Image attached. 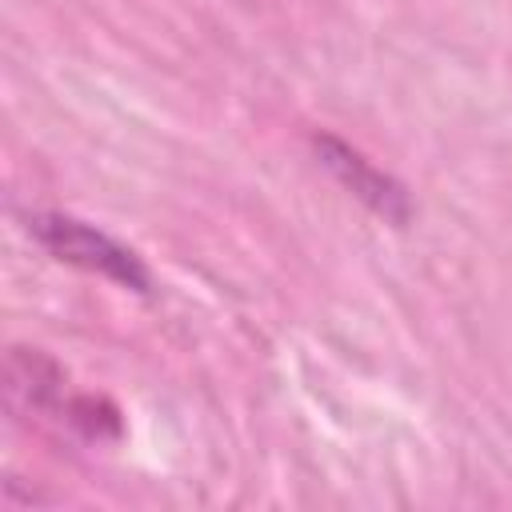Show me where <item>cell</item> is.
I'll use <instances>...</instances> for the list:
<instances>
[{
  "label": "cell",
  "mask_w": 512,
  "mask_h": 512,
  "mask_svg": "<svg viewBox=\"0 0 512 512\" xmlns=\"http://www.w3.org/2000/svg\"><path fill=\"white\" fill-rule=\"evenodd\" d=\"M40 236L60 252V256H68V260H76V256H88V264L96 268H116L124 280H132V284H140L144 276L136 272V264H132V256L128 252H120L112 240H104L100 232H88V228H80V224H72V220H48L44 228H40Z\"/></svg>",
  "instance_id": "1"
}]
</instances>
